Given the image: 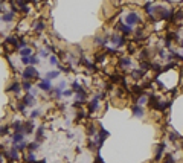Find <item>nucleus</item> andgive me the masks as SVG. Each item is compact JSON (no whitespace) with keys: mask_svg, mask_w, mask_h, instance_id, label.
I'll use <instances>...</instances> for the list:
<instances>
[{"mask_svg":"<svg viewBox=\"0 0 183 163\" xmlns=\"http://www.w3.org/2000/svg\"><path fill=\"white\" fill-rule=\"evenodd\" d=\"M116 32H119V34H125V35H130V34H133L134 32V28H131V26H128V25H125V23L121 20V21H118L116 23Z\"/></svg>","mask_w":183,"mask_h":163,"instance_id":"39448f33","label":"nucleus"},{"mask_svg":"<svg viewBox=\"0 0 183 163\" xmlns=\"http://www.w3.org/2000/svg\"><path fill=\"white\" fill-rule=\"evenodd\" d=\"M178 46H180V49L183 51V38H180V41H178Z\"/></svg>","mask_w":183,"mask_h":163,"instance_id":"58836bf2","label":"nucleus"},{"mask_svg":"<svg viewBox=\"0 0 183 163\" xmlns=\"http://www.w3.org/2000/svg\"><path fill=\"white\" fill-rule=\"evenodd\" d=\"M131 113H133L134 118L142 119L144 116H145V108H144V107H139V105H136V104H133V105H131Z\"/></svg>","mask_w":183,"mask_h":163,"instance_id":"9b49d317","label":"nucleus"},{"mask_svg":"<svg viewBox=\"0 0 183 163\" xmlns=\"http://www.w3.org/2000/svg\"><path fill=\"white\" fill-rule=\"evenodd\" d=\"M165 143H160L159 146H157V149H156V155H154V160H160L162 158V154H163V151H165Z\"/></svg>","mask_w":183,"mask_h":163,"instance_id":"5701e85b","label":"nucleus"},{"mask_svg":"<svg viewBox=\"0 0 183 163\" xmlns=\"http://www.w3.org/2000/svg\"><path fill=\"white\" fill-rule=\"evenodd\" d=\"M40 61H41V60H40V58H38V55H35V54H34L32 57H29V66H34V67H35Z\"/></svg>","mask_w":183,"mask_h":163,"instance_id":"473e14b6","label":"nucleus"},{"mask_svg":"<svg viewBox=\"0 0 183 163\" xmlns=\"http://www.w3.org/2000/svg\"><path fill=\"white\" fill-rule=\"evenodd\" d=\"M38 91H40V90H38V87H34V88H32L29 93H31L32 96H37V95H38Z\"/></svg>","mask_w":183,"mask_h":163,"instance_id":"4c0bfd02","label":"nucleus"},{"mask_svg":"<svg viewBox=\"0 0 183 163\" xmlns=\"http://www.w3.org/2000/svg\"><path fill=\"white\" fill-rule=\"evenodd\" d=\"M6 91H11V93H15V95H18V93L21 91V82L18 81H12L9 87H6Z\"/></svg>","mask_w":183,"mask_h":163,"instance_id":"4468645a","label":"nucleus"},{"mask_svg":"<svg viewBox=\"0 0 183 163\" xmlns=\"http://www.w3.org/2000/svg\"><path fill=\"white\" fill-rule=\"evenodd\" d=\"M40 116H41V111H40V110H32V111H31V114H29V119H31V121H34V119L40 118Z\"/></svg>","mask_w":183,"mask_h":163,"instance_id":"72a5a7b5","label":"nucleus"},{"mask_svg":"<svg viewBox=\"0 0 183 163\" xmlns=\"http://www.w3.org/2000/svg\"><path fill=\"white\" fill-rule=\"evenodd\" d=\"M35 163H46V158H41V160H37Z\"/></svg>","mask_w":183,"mask_h":163,"instance_id":"a19ab883","label":"nucleus"},{"mask_svg":"<svg viewBox=\"0 0 183 163\" xmlns=\"http://www.w3.org/2000/svg\"><path fill=\"white\" fill-rule=\"evenodd\" d=\"M122 21L125 23V25L134 28V26H137V25H141V23H142V17H141V14L137 11H130V12L125 14V17H124Z\"/></svg>","mask_w":183,"mask_h":163,"instance_id":"f257e3e1","label":"nucleus"},{"mask_svg":"<svg viewBox=\"0 0 183 163\" xmlns=\"http://www.w3.org/2000/svg\"><path fill=\"white\" fill-rule=\"evenodd\" d=\"M67 139H73V133H67Z\"/></svg>","mask_w":183,"mask_h":163,"instance_id":"ea45409f","label":"nucleus"},{"mask_svg":"<svg viewBox=\"0 0 183 163\" xmlns=\"http://www.w3.org/2000/svg\"><path fill=\"white\" fill-rule=\"evenodd\" d=\"M35 142L37 143H40L41 140H43V137H44V125H40L37 130H35Z\"/></svg>","mask_w":183,"mask_h":163,"instance_id":"dca6fc26","label":"nucleus"},{"mask_svg":"<svg viewBox=\"0 0 183 163\" xmlns=\"http://www.w3.org/2000/svg\"><path fill=\"white\" fill-rule=\"evenodd\" d=\"M113 46H114V49H119V48H124V46L127 44V40L122 34L119 32H111L110 34V40H108Z\"/></svg>","mask_w":183,"mask_h":163,"instance_id":"7ed1b4c3","label":"nucleus"},{"mask_svg":"<svg viewBox=\"0 0 183 163\" xmlns=\"http://www.w3.org/2000/svg\"><path fill=\"white\" fill-rule=\"evenodd\" d=\"M118 64H119V67H122V69H124V70H127V69H130V67H131L133 61H131V58H130V57H121V58H119V61H118Z\"/></svg>","mask_w":183,"mask_h":163,"instance_id":"ddd939ff","label":"nucleus"},{"mask_svg":"<svg viewBox=\"0 0 183 163\" xmlns=\"http://www.w3.org/2000/svg\"><path fill=\"white\" fill-rule=\"evenodd\" d=\"M136 105H139V107L148 105V95L147 93H141V95L136 98Z\"/></svg>","mask_w":183,"mask_h":163,"instance_id":"2eb2a0df","label":"nucleus"},{"mask_svg":"<svg viewBox=\"0 0 183 163\" xmlns=\"http://www.w3.org/2000/svg\"><path fill=\"white\" fill-rule=\"evenodd\" d=\"M87 134L90 136V139L96 137V134H98V128H96L95 124H88V127H87Z\"/></svg>","mask_w":183,"mask_h":163,"instance_id":"6ab92c4d","label":"nucleus"},{"mask_svg":"<svg viewBox=\"0 0 183 163\" xmlns=\"http://www.w3.org/2000/svg\"><path fill=\"white\" fill-rule=\"evenodd\" d=\"M37 87H38V90H41V91H46V93H51V91H52V88H54V85H52V81L46 79V78L40 79V82L37 84Z\"/></svg>","mask_w":183,"mask_h":163,"instance_id":"0eeeda50","label":"nucleus"},{"mask_svg":"<svg viewBox=\"0 0 183 163\" xmlns=\"http://www.w3.org/2000/svg\"><path fill=\"white\" fill-rule=\"evenodd\" d=\"M25 161H26V163H35V161H37L35 152H28V154L25 155Z\"/></svg>","mask_w":183,"mask_h":163,"instance_id":"cd10ccee","label":"nucleus"},{"mask_svg":"<svg viewBox=\"0 0 183 163\" xmlns=\"http://www.w3.org/2000/svg\"><path fill=\"white\" fill-rule=\"evenodd\" d=\"M144 75H145V72L141 70V69H133V70H131V76H133L134 79H141Z\"/></svg>","mask_w":183,"mask_h":163,"instance_id":"393cba45","label":"nucleus"},{"mask_svg":"<svg viewBox=\"0 0 183 163\" xmlns=\"http://www.w3.org/2000/svg\"><path fill=\"white\" fill-rule=\"evenodd\" d=\"M2 160H3V154H2V152H0V161H2Z\"/></svg>","mask_w":183,"mask_h":163,"instance_id":"79ce46f5","label":"nucleus"},{"mask_svg":"<svg viewBox=\"0 0 183 163\" xmlns=\"http://www.w3.org/2000/svg\"><path fill=\"white\" fill-rule=\"evenodd\" d=\"M38 76H40V73L37 70V67H34V66H28L21 70L23 81H34V79H38Z\"/></svg>","mask_w":183,"mask_h":163,"instance_id":"f03ea898","label":"nucleus"},{"mask_svg":"<svg viewBox=\"0 0 183 163\" xmlns=\"http://www.w3.org/2000/svg\"><path fill=\"white\" fill-rule=\"evenodd\" d=\"M35 133V125H34V121H25L23 122V134L25 136H31Z\"/></svg>","mask_w":183,"mask_h":163,"instance_id":"6e6552de","label":"nucleus"},{"mask_svg":"<svg viewBox=\"0 0 183 163\" xmlns=\"http://www.w3.org/2000/svg\"><path fill=\"white\" fill-rule=\"evenodd\" d=\"M133 34H134V37H136L137 40H142V38H145V37H147V34H145V31H144L142 28H136Z\"/></svg>","mask_w":183,"mask_h":163,"instance_id":"b1692460","label":"nucleus"},{"mask_svg":"<svg viewBox=\"0 0 183 163\" xmlns=\"http://www.w3.org/2000/svg\"><path fill=\"white\" fill-rule=\"evenodd\" d=\"M21 102L25 104L26 107H34L35 105V96H32L31 93H26V95H23V98H21Z\"/></svg>","mask_w":183,"mask_h":163,"instance_id":"f8f14e48","label":"nucleus"},{"mask_svg":"<svg viewBox=\"0 0 183 163\" xmlns=\"http://www.w3.org/2000/svg\"><path fill=\"white\" fill-rule=\"evenodd\" d=\"M17 43H18V37H15V35H8L5 38V44H11L14 48H17Z\"/></svg>","mask_w":183,"mask_h":163,"instance_id":"4be33fe9","label":"nucleus"},{"mask_svg":"<svg viewBox=\"0 0 183 163\" xmlns=\"http://www.w3.org/2000/svg\"><path fill=\"white\" fill-rule=\"evenodd\" d=\"M51 93H52V98H54V99H61V98H63V91H61L58 87L52 88V91H51Z\"/></svg>","mask_w":183,"mask_h":163,"instance_id":"c85d7f7f","label":"nucleus"},{"mask_svg":"<svg viewBox=\"0 0 183 163\" xmlns=\"http://www.w3.org/2000/svg\"><path fill=\"white\" fill-rule=\"evenodd\" d=\"M32 88H34V82H32V81H21V90H23V91L29 93Z\"/></svg>","mask_w":183,"mask_h":163,"instance_id":"412c9836","label":"nucleus"},{"mask_svg":"<svg viewBox=\"0 0 183 163\" xmlns=\"http://www.w3.org/2000/svg\"><path fill=\"white\" fill-rule=\"evenodd\" d=\"M15 17H17V14H14L12 11H6V12L2 14V17H0V21L6 23V25H11V23L15 21Z\"/></svg>","mask_w":183,"mask_h":163,"instance_id":"1a4fd4ad","label":"nucleus"},{"mask_svg":"<svg viewBox=\"0 0 183 163\" xmlns=\"http://www.w3.org/2000/svg\"><path fill=\"white\" fill-rule=\"evenodd\" d=\"M73 95H75V93L72 91V88H66V90L63 91V96H64V98H72Z\"/></svg>","mask_w":183,"mask_h":163,"instance_id":"c9c22d12","label":"nucleus"},{"mask_svg":"<svg viewBox=\"0 0 183 163\" xmlns=\"http://www.w3.org/2000/svg\"><path fill=\"white\" fill-rule=\"evenodd\" d=\"M57 87H58V88H60V90H61V91H64V90H66V88H67V82H66V81H60V82H58V85H57Z\"/></svg>","mask_w":183,"mask_h":163,"instance_id":"e433bc0d","label":"nucleus"},{"mask_svg":"<svg viewBox=\"0 0 183 163\" xmlns=\"http://www.w3.org/2000/svg\"><path fill=\"white\" fill-rule=\"evenodd\" d=\"M9 139H11V146H15L21 142H25L26 140V136L23 134V133H11L9 134Z\"/></svg>","mask_w":183,"mask_h":163,"instance_id":"423d86ee","label":"nucleus"},{"mask_svg":"<svg viewBox=\"0 0 183 163\" xmlns=\"http://www.w3.org/2000/svg\"><path fill=\"white\" fill-rule=\"evenodd\" d=\"M28 143L29 142H21V143H18V145H15V148H17V151L18 152H23V151H28Z\"/></svg>","mask_w":183,"mask_h":163,"instance_id":"7c9ffc66","label":"nucleus"},{"mask_svg":"<svg viewBox=\"0 0 183 163\" xmlns=\"http://www.w3.org/2000/svg\"><path fill=\"white\" fill-rule=\"evenodd\" d=\"M31 28L37 32V34H41L44 29H46V21L44 20H34L31 23Z\"/></svg>","mask_w":183,"mask_h":163,"instance_id":"9d476101","label":"nucleus"},{"mask_svg":"<svg viewBox=\"0 0 183 163\" xmlns=\"http://www.w3.org/2000/svg\"><path fill=\"white\" fill-rule=\"evenodd\" d=\"M181 38H183V29H181Z\"/></svg>","mask_w":183,"mask_h":163,"instance_id":"37998d69","label":"nucleus"},{"mask_svg":"<svg viewBox=\"0 0 183 163\" xmlns=\"http://www.w3.org/2000/svg\"><path fill=\"white\" fill-rule=\"evenodd\" d=\"M49 57H51V52H49L48 49H40V51H38V58H40V60H46V58L49 60Z\"/></svg>","mask_w":183,"mask_h":163,"instance_id":"a878e982","label":"nucleus"},{"mask_svg":"<svg viewBox=\"0 0 183 163\" xmlns=\"http://www.w3.org/2000/svg\"><path fill=\"white\" fill-rule=\"evenodd\" d=\"M87 99H88V95H87V91L75 93V102H78V104H84Z\"/></svg>","mask_w":183,"mask_h":163,"instance_id":"f3484780","label":"nucleus"},{"mask_svg":"<svg viewBox=\"0 0 183 163\" xmlns=\"http://www.w3.org/2000/svg\"><path fill=\"white\" fill-rule=\"evenodd\" d=\"M40 148V143H37L35 140L34 142H29L28 143V152H35L37 149Z\"/></svg>","mask_w":183,"mask_h":163,"instance_id":"c756f323","label":"nucleus"},{"mask_svg":"<svg viewBox=\"0 0 183 163\" xmlns=\"http://www.w3.org/2000/svg\"><path fill=\"white\" fill-rule=\"evenodd\" d=\"M101 99H104V95L102 93H96V95L88 101V111L90 113H96L99 110V101Z\"/></svg>","mask_w":183,"mask_h":163,"instance_id":"20e7f679","label":"nucleus"},{"mask_svg":"<svg viewBox=\"0 0 183 163\" xmlns=\"http://www.w3.org/2000/svg\"><path fill=\"white\" fill-rule=\"evenodd\" d=\"M8 134H11L9 133V125H0V137L8 136Z\"/></svg>","mask_w":183,"mask_h":163,"instance_id":"2f4dec72","label":"nucleus"},{"mask_svg":"<svg viewBox=\"0 0 183 163\" xmlns=\"http://www.w3.org/2000/svg\"><path fill=\"white\" fill-rule=\"evenodd\" d=\"M49 64H51L52 67H57V69H58V66H60V60H58V57L52 54V55L49 57Z\"/></svg>","mask_w":183,"mask_h":163,"instance_id":"bb28decb","label":"nucleus"},{"mask_svg":"<svg viewBox=\"0 0 183 163\" xmlns=\"http://www.w3.org/2000/svg\"><path fill=\"white\" fill-rule=\"evenodd\" d=\"M60 75H61V72H60V70H49V72H46V73H44V76H43V78L52 81V79H57Z\"/></svg>","mask_w":183,"mask_h":163,"instance_id":"a211bd4d","label":"nucleus"},{"mask_svg":"<svg viewBox=\"0 0 183 163\" xmlns=\"http://www.w3.org/2000/svg\"><path fill=\"white\" fill-rule=\"evenodd\" d=\"M15 108H17V110H18L20 113H25V111H26V105H25V104H23V102H21V99H20L18 102H17V105H15Z\"/></svg>","mask_w":183,"mask_h":163,"instance_id":"f704fd0d","label":"nucleus"},{"mask_svg":"<svg viewBox=\"0 0 183 163\" xmlns=\"http://www.w3.org/2000/svg\"><path fill=\"white\" fill-rule=\"evenodd\" d=\"M18 55H20V57H32V55H34V49L31 48V46H28V48L18 51Z\"/></svg>","mask_w":183,"mask_h":163,"instance_id":"aec40b11","label":"nucleus"}]
</instances>
